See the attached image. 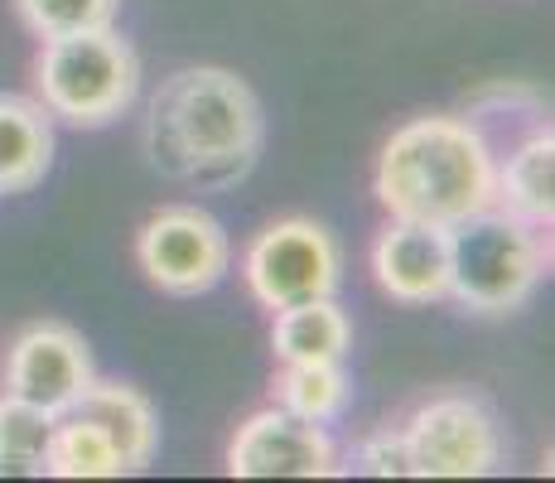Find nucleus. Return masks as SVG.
I'll return each instance as SVG.
<instances>
[{
	"label": "nucleus",
	"mask_w": 555,
	"mask_h": 483,
	"mask_svg": "<svg viewBox=\"0 0 555 483\" xmlns=\"http://www.w3.org/2000/svg\"><path fill=\"white\" fill-rule=\"evenodd\" d=\"M266 141L261 97L232 68H179L145 116V155L165 179L232 189L256 169Z\"/></svg>",
	"instance_id": "f257e3e1"
},
{
	"label": "nucleus",
	"mask_w": 555,
	"mask_h": 483,
	"mask_svg": "<svg viewBox=\"0 0 555 483\" xmlns=\"http://www.w3.org/2000/svg\"><path fill=\"white\" fill-rule=\"evenodd\" d=\"M377 199L391 218L454 228L493 208L498 155L468 116H415L382 145Z\"/></svg>",
	"instance_id": "f03ea898"
},
{
	"label": "nucleus",
	"mask_w": 555,
	"mask_h": 483,
	"mask_svg": "<svg viewBox=\"0 0 555 483\" xmlns=\"http://www.w3.org/2000/svg\"><path fill=\"white\" fill-rule=\"evenodd\" d=\"M39 106L68 126H112L141 92V53L116 25L44 39L35 59Z\"/></svg>",
	"instance_id": "7ed1b4c3"
},
{
	"label": "nucleus",
	"mask_w": 555,
	"mask_h": 483,
	"mask_svg": "<svg viewBox=\"0 0 555 483\" xmlns=\"http://www.w3.org/2000/svg\"><path fill=\"white\" fill-rule=\"evenodd\" d=\"M551 242L507 208H483L450 228V295L474 315H512L537 295Z\"/></svg>",
	"instance_id": "20e7f679"
},
{
	"label": "nucleus",
	"mask_w": 555,
	"mask_h": 483,
	"mask_svg": "<svg viewBox=\"0 0 555 483\" xmlns=\"http://www.w3.org/2000/svg\"><path fill=\"white\" fill-rule=\"evenodd\" d=\"M411 479H483L503 465V431L488 402L440 392L401 421Z\"/></svg>",
	"instance_id": "39448f33"
},
{
	"label": "nucleus",
	"mask_w": 555,
	"mask_h": 483,
	"mask_svg": "<svg viewBox=\"0 0 555 483\" xmlns=\"http://www.w3.org/2000/svg\"><path fill=\"white\" fill-rule=\"evenodd\" d=\"M242 276L266 309H285L300 300L334 295L344 281V252L324 223L281 218L251 238L247 256H242Z\"/></svg>",
	"instance_id": "423d86ee"
},
{
	"label": "nucleus",
	"mask_w": 555,
	"mask_h": 483,
	"mask_svg": "<svg viewBox=\"0 0 555 483\" xmlns=\"http://www.w3.org/2000/svg\"><path fill=\"white\" fill-rule=\"evenodd\" d=\"M135 262H141L145 281L165 295H208L212 285L228 276L232 266V242L212 213L198 203H169L145 218L135 232Z\"/></svg>",
	"instance_id": "0eeeda50"
},
{
	"label": "nucleus",
	"mask_w": 555,
	"mask_h": 483,
	"mask_svg": "<svg viewBox=\"0 0 555 483\" xmlns=\"http://www.w3.org/2000/svg\"><path fill=\"white\" fill-rule=\"evenodd\" d=\"M92 382H98V368H92L88 339L59 319L29 325L5 353V392L44 406L53 416L73 411Z\"/></svg>",
	"instance_id": "6e6552de"
},
{
	"label": "nucleus",
	"mask_w": 555,
	"mask_h": 483,
	"mask_svg": "<svg viewBox=\"0 0 555 483\" xmlns=\"http://www.w3.org/2000/svg\"><path fill=\"white\" fill-rule=\"evenodd\" d=\"M232 479H328L338 474V445L324 425L266 406L247 416L228 445Z\"/></svg>",
	"instance_id": "1a4fd4ad"
},
{
	"label": "nucleus",
	"mask_w": 555,
	"mask_h": 483,
	"mask_svg": "<svg viewBox=\"0 0 555 483\" xmlns=\"http://www.w3.org/2000/svg\"><path fill=\"white\" fill-rule=\"evenodd\" d=\"M372 276L397 305H435L450 295V228L391 218L372 242Z\"/></svg>",
	"instance_id": "9d476101"
},
{
	"label": "nucleus",
	"mask_w": 555,
	"mask_h": 483,
	"mask_svg": "<svg viewBox=\"0 0 555 483\" xmlns=\"http://www.w3.org/2000/svg\"><path fill=\"white\" fill-rule=\"evenodd\" d=\"M78 416H88L92 425H102L106 440L116 445V455H121L126 474H141V469H151L155 449H159V416L151 406V396L135 392L131 382H92L88 392H82V402L73 406Z\"/></svg>",
	"instance_id": "9b49d317"
},
{
	"label": "nucleus",
	"mask_w": 555,
	"mask_h": 483,
	"mask_svg": "<svg viewBox=\"0 0 555 483\" xmlns=\"http://www.w3.org/2000/svg\"><path fill=\"white\" fill-rule=\"evenodd\" d=\"M53 165V116L35 97L0 92V193H29Z\"/></svg>",
	"instance_id": "f8f14e48"
},
{
	"label": "nucleus",
	"mask_w": 555,
	"mask_h": 483,
	"mask_svg": "<svg viewBox=\"0 0 555 483\" xmlns=\"http://www.w3.org/2000/svg\"><path fill=\"white\" fill-rule=\"evenodd\" d=\"M498 208H507L512 218H521L527 228L551 232L555 223V136L551 126H537L517 150L507 155V165H498Z\"/></svg>",
	"instance_id": "ddd939ff"
},
{
	"label": "nucleus",
	"mask_w": 555,
	"mask_h": 483,
	"mask_svg": "<svg viewBox=\"0 0 555 483\" xmlns=\"http://www.w3.org/2000/svg\"><path fill=\"white\" fill-rule=\"evenodd\" d=\"M271 348L281 363H344L353 348V319L324 300H300V305L275 309Z\"/></svg>",
	"instance_id": "4468645a"
},
{
	"label": "nucleus",
	"mask_w": 555,
	"mask_h": 483,
	"mask_svg": "<svg viewBox=\"0 0 555 483\" xmlns=\"http://www.w3.org/2000/svg\"><path fill=\"white\" fill-rule=\"evenodd\" d=\"M348 396H353V378L344 363H281L271 382V402L314 425L338 421L348 411Z\"/></svg>",
	"instance_id": "2eb2a0df"
},
{
	"label": "nucleus",
	"mask_w": 555,
	"mask_h": 483,
	"mask_svg": "<svg viewBox=\"0 0 555 483\" xmlns=\"http://www.w3.org/2000/svg\"><path fill=\"white\" fill-rule=\"evenodd\" d=\"M44 474H53V479H121L126 465L102 425H92L88 416H78V411H63L49 435Z\"/></svg>",
	"instance_id": "dca6fc26"
},
{
	"label": "nucleus",
	"mask_w": 555,
	"mask_h": 483,
	"mask_svg": "<svg viewBox=\"0 0 555 483\" xmlns=\"http://www.w3.org/2000/svg\"><path fill=\"white\" fill-rule=\"evenodd\" d=\"M59 416L20 396H0V479H44L49 435Z\"/></svg>",
	"instance_id": "f3484780"
},
{
	"label": "nucleus",
	"mask_w": 555,
	"mask_h": 483,
	"mask_svg": "<svg viewBox=\"0 0 555 483\" xmlns=\"http://www.w3.org/2000/svg\"><path fill=\"white\" fill-rule=\"evenodd\" d=\"M15 15L35 39H68L116 25L121 0H15Z\"/></svg>",
	"instance_id": "a211bd4d"
},
{
	"label": "nucleus",
	"mask_w": 555,
	"mask_h": 483,
	"mask_svg": "<svg viewBox=\"0 0 555 483\" xmlns=\"http://www.w3.org/2000/svg\"><path fill=\"white\" fill-rule=\"evenodd\" d=\"M353 469H358V474H372V479H405V474H411L401 425H387V431H377V435L362 440Z\"/></svg>",
	"instance_id": "6ab92c4d"
}]
</instances>
